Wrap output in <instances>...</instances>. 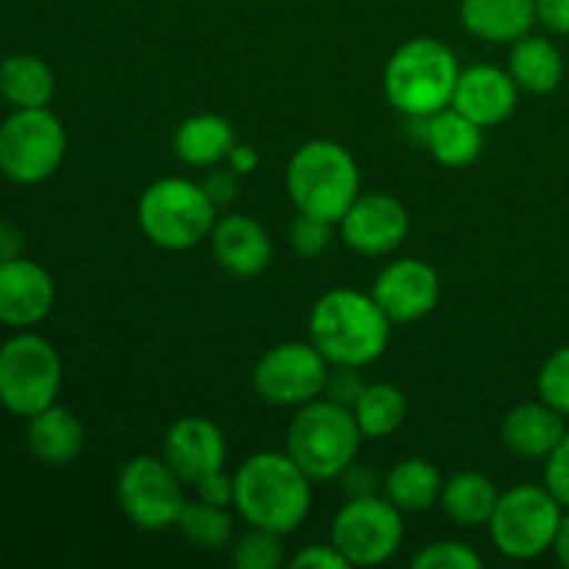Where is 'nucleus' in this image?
<instances>
[{"label":"nucleus","mask_w":569,"mask_h":569,"mask_svg":"<svg viewBox=\"0 0 569 569\" xmlns=\"http://www.w3.org/2000/svg\"><path fill=\"white\" fill-rule=\"evenodd\" d=\"M233 509L248 526L281 537L298 531L311 509V478L289 453L261 450L248 456L233 472Z\"/></svg>","instance_id":"obj_1"},{"label":"nucleus","mask_w":569,"mask_h":569,"mask_svg":"<svg viewBox=\"0 0 569 569\" xmlns=\"http://www.w3.org/2000/svg\"><path fill=\"white\" fill-rule=\"evenodd\" d=\"M392 322L372 295L331 289L309 315V339L331 367H370L387 353Z\"/></svg>","instance_id":"obj_2"},{"label":"nucleus","mask_w":569,"mask_h":569,"mask_svg":"<svg viewBox=\"0 0 569 569\" xmlns=\"http://www.w3.org/2000/svg\"><path fill=\"white\" fill-rule=\"evenodd\" d=\"M459 59L433 37L400 44L383 67V94L403 117H431L448 109L459 81Z\"/></svg>","instance_id":"obj_3"},{"label":"nucleus","mask_w":569,"mask_h":569,"mask_svg":"<svg viewBox=\"0 0 569 569\" xmlns=\"http://www.w3.org/2000/svg\"><path fill=\"white\" fill-rule=\"evenodd\" d=\"M361 439L365 433L356 422L353 409L317 398L300 406L289 422L287 453L311 478V483H326L353 465Z\"/></svg>","instance_id":"obj_4"},{"label":"nucleus","mask_w":569,"mask_h":569,"mask_svg":"<svg viewBox=\"0 0 569 569\" xmlns=\"http://www.w3.org/2000/svg\"><path fill=\"white\" fill-rule=\"evenodd\" d=\"M287 192L295 209L337 226L359 198V164L348 148L331 139L300 144L287 167Z\"/></svg>","instance_id":"obj_5"},{"label":"nucleus","mask_w":569,"mask_h":569,"mask_svg":"<svg viewBox=\"0 0 569 569\" xmlns=\"http://www.w3.org/2000/svg\"><path fill=\"white\" fill-rule=\"evenodd\" d=\"M137 220L156 248L189 250L209 239L217 222V206L206 194L203 183L159 178L139 198Z\"/></svg>","instance_id":"obj_6"},{"label":"nucleus","mask_w":569,"mask_h":569,"mask_svg":"<svg viewBox=\"0 0 569 569\" xmlns=\"http://www.w3.org/2000/svg\"><path fill=\"white\" fill-rule=\"evenodd\" d=\"M565 506L548 492V487L520 483L498 498L489 533L500 556L515 561H531L553 550Z\"/></svg>","instance_id":"obj_7"},{"label":"nucleus","mask_w":569,"mask_h":569,"mask_svg":"<svg viewBox=\"0 0 569 569\" xmlns=\"http://www.w3.org/2000/svg\"><path fill=\"white\" fill-rule=\"evenodd\" d=\"M61 359L53 345L31 331L0 345V406L17 417H33L56 403Z\"/></svg>","instance_id":"obj_8"},{"label":"nucleus","mask_w":569,"mask_h":569,"mask_svg":"<svg viewBox=\"0 0 569 569\" xmlns=\"http://www.w3.org/2000/svg\"><path fill=\"white\" fill-rule=\"evenodd\" d=\"M67 153V131L44 109H14L0 122V172L9 181L33 187L56 176Z\"/></svg>","instance_id":"obj_9"},{"label":"nucleus","mask_w":569,"mask_h":569,"mask_svg":"<svg viewBox=\"0 0 569 569\" xmlns=\"http://www.w3.org/2000/svg\"><path fill=\"white\" fill-rule=\"evenodd\" d=\"M403 511L387 498L365 495L350 498L337 511L331 526V545L350 567L387 565L403 545Z\"/></svg>","instance_id":"obj_10"},{"label":"nucleus","mask_w":569,"mask_h":569,"mask_svg":"<svg viewBox=\"0 0 569 569\" xmlns=\"http://www.w3.org/2000/svg\"><path fill=\"white\" fill-rule=\"evenodd\" d=\"M117 503L122 515L142 531H167L178 526L187 498L183 481L164 459L137 456L117 476Z\"/></svg>","instance_id":"obj_11"},{"label":"nucleus","mask_w":569,"mask_h":569,"mask_svg":"<svg viewBox=\"0 0 569 569\" xmlns=\"http://www.w3.org/2000/svg\"><path fill=\"white\" fill-rule=\"evenodd\" d=\"M326 356L309 342H281L267 350L253 367V389L272 406H306L326 395Z\"/></svg>","instance_id":"obj_12"},{"label":"nucleus","mask_w":569,"mask_h":569,"mask_svg":"<svg viewBox=\"0 0 569 569\" xmlns=\"http://www.w3.org/2000/svg\"><path fill=\"white\" fill-rule=\"evenodd\" d=\"M342 242L361 256H389L409 237V211L395 194L367 192L337 222Z\"/></svg>","instance_id":"obj_13"},{"label":"nucleus","mask_w":569,"mask_h":569,"mask_svg":"<svg viewBox=\"0 0 569 569\" xmlns=\"http://www.w3.org/2000/svg\"><path fill=\"white\" fill-rule=\"evenodd\" d=\"M372 298L392 326H406L431 315L442 295L439 272L422 259H395L378 272Z\"/></svg>","instance_id":"obj_14"},{"label":"nucleus","mask_w":569,"mask_h":569,"mask_svg":"<svg viewBox=\"0 0 569 569\" xmlns=\"http://www.w3.org/2000/svg\"><path fill=\"white\" fill-rule=\"evenodd\" d=\"M226 456V437H222L220 426L211 422L209 417L187 415L167 428L161 459L189 487H198L206 476L222 470Z\"/></svg>","instance_id":"obj_15"},{"label":"nucleus","mask_w":569,"mask_h":569,"mask_svg":"<svg viewBox=\"0 0 569 569\" xmlns=\"http://www.w3.org/2000/svg\"><path fill=\"white\" fill-rule=\"evenodd\" d=\"M56 303V283L42 264L31 259L0 261V322L17 331L39 326Z\"/></svg>","instance_id":"obj_16"},{"label":"nucleus","mask_w":569,"mask_h":569,"mask_svg":"<svg viewBox=\"0 0 569 569\" xmlns=\"http://www.w3.org/2000/svg\"><path fill=\"white\" fill-rule=\"evenodd\" d=\"M517 100H520V87L509 70L476 64L459 72L450 106L481 128H495L515 114Z\"/></svg>","instance_id":"obj_17"},{"label":"nucleus","mask_w":569,"mask_h":569,"mask_svg":"<svg viewBox=\"0 0 569 569\" xmlns=\"http://www.w3.org/2000/svg\"><path fill=\"white\" fill-rule=\"evenodd\" d=\"M217 264L233 278H256L270 267L272 239L259 220L248 214L217 217L209 233Z\"/></svg>","instance_id":"obj_18"},{"label":"nucleus","mask_w":569,"mask_h":569,"mask_svg":"<svg viewBox=\"0 0 569 569\" xmlns=\"http://www.w3.org/2000/svg\"><path fill=\"white\" fill-rule=\"evenodd\" d=\"M569 426L567 417L550 403L539 400V403H522L515 406L509 415L503 417L500 426V439L506 448L515 456L528 461L548 459L556 450V445L567 437Z\"/></svg>","instance_id":"obj_19"},{"label":"nucleus","mask_w":569,"mask_h":569,"mask_svg":"<svg viewBox=\"0 0 569 569\" xmlns=\"http://www.w3.org/2000/svg\"><path fill=\"white\" fill-rule=\"evenodd\" d=\"M459 17L481 42L511 44L537 26V0H461Z\"/></svg>","instance_id":"obj_20"},{"label":"nucleus","mask_w":569,"mask_h":569,"mask_svg":"<svg viewBox=\"0 0 569 569\" xmlns=\"http://www.w3.org/2000/svg\"><path fill=\"white\" fill-rule=\"evenodd\" d=\"M83 426L64 406H48L28 417V448L42 465L67 467L81 456Z\"/></svg>","instance_id":"obj_21"},{"label":"nucleus","mask_w":569,"mask_h":569,"mask_svg":"<svg viewBox=\"0 0 569 569\" xmlns=\"http://www.w3.org/2000/svg\"><path fill=\"white\" fill-rule=\"evenodd\" d=\"M483 131L478 122L456 111L453 106L428 117L426 148L433 159L450 170H465L476 164L483 153Z\"/></svg>","instance_id":"obj_22"},{"label":"nucleus","mask_w":569,"mask_h":569,"mask_svg":"<svg viewBox=\"0 0 569 569\" xmlns=\"http://www.w3.org/2000/svg\"><path fill=\"white\" fill-rule=\"evenodd\" d=\"M237 144L233 126L220 114H192L176 128L172 150L189 167H217Z\"/></svg>","instance_id":"obj_23"},{"label":"nucleus","mask_w":569,"mask_h":569,"mask_svg":"<svg viewBox=\"0 0 569 569\" xmlns=\"http://www.w3.org/2000/svg\"><path fill=\"white\" fill-rule=\"evenodd\" d=\"M509 72L517 87L526 92L550 94L559 89L561 78H565V59L548 37L526 33L522 39L511 42Z\"/></svg>","instance_id":"obj_24"},{"label":"nucleus","mask_w":569,"mask_h":569,"mask_svg":"<svg viewBox=\"0 0 569 569\" xmlns=\"http://www.w3.org/2000/svg\"><path fill=\"white\" fill-rule=\"evenodd\" d=\"M498 498L500 492L483 472L465 470L456 472L442 483L439 506H442L445 517L456 526L478 528L489 526V517L498 506Z\"/></svg>","instance_id":"obj_25"},{"label":"nucleus","mask_w":569,"mask_h":569,"mask_svg":"<svg viewBox=\"0 0 569 569\" xmlns=\"http://www.w3.org/2000/svg\"><path fill=\"white\" fill-rule=\"evenodd\" d=\"M56 94L53 70L33 53L0 61V98L11 109H44Z\"/></svg>","instance_id":"obj_26"},{"label":"nucleus","mask_w":569,"mask_h":569,"mask_svg":"<svg viewBox=\"0 0 569 569\" xmlns=\"http://www.w3.org/2000/svg\"><path fill=\"white\" fill-rule=\"evenodd\" d=\"M442 476H439L437 465L420 456H409V459L398 461L392 470L383 478V492L392 506L400 511H428L439 506V495H442Z\"/></svg>","instance_id":"obj_27"},{"label":"nucleus","mask_w":569,"mask_h":569,"mask_svg":"<svg viewBox=\"0 0 569 569\" xmlns=\"http://www.w3.org/2000/svg\"><path fill=\"white\" fill-rule=\"evenodd\" d=\"M406 411H409V403H406L403 392L395 383L383 381L367 383L365 392L353 406V417L365 439L392 437L403 426Z\"/></svg>","instance_id":"obj_28"},{"label":"nucleus","mask_w":569,"mask_h":569,"mask_svg":"<svg viewBox=\"0 0 569 569\" xmlns=\"http://www.w3.org/2000/svg\"><path fill=\"white\" fill-rule=\"evenodd\" d=\"M178 528H181V533L189 542L203 550L228 548L233 539V520L228 509L211 506L200 498L187 500L181 517H178Z\"/></svg>","instance_id":"obj_29"},{"label":"nucleus","mask_w":569,"mask_h":569,"mask_svg":"<svg viewBox=\"0 0 569 569\" xmlns=\"http://www.w3.org/2000/svg\"><path fill=\"white\" fill-rule=\"evenodd\" d=\"M231 559L239 569H278L287 561L281 533L250 526L248 531L233 542Z\"/></svg>","instance_id":"obj_30"},{"label":"nucleus","mask_w":569,"mask_h":569,"mask_svg":"<svg viewBox=\"0 0 569 569\" xmlns=\"http://www.w3.org/2000/svg\"><path fill=\"white\" fill-rule=\"evenodd\" d=\"M411 567L417 569H478L481 556L465 542L456 539H439V542L426 545L420 553L411 559Z\"/></svg>","instance_id":"obj_31"},{"label":"nucleus","mask_w":569,"mask_h":569,"mask_svg":"<svg viewBox=\"0 0 569 569\" xmlns=\"http://www.w3.org/2000/svg\"><path fill=\"white\" fill-rule=\"evenodd\" d=\"M539 398L569 417V345L556 350L539 370Z\"/></svg>","instance_id":"obj_32"},{"label":"nucleus","mask_w":569,"mask_h":569,"mask_svg":"<svg viewBox=\"0 0 569 569\" xmlns=\"http://www.w3.org/2000/svg\"><path fill=\"white\" fill-rule=\"evenodd\" d=\"M331 237L333 222L315 214H303V211H298V217L289 226V242H292L295 253L303 256V259H317V256L326 253Z\"/></svg>","instance_id":"obj_33"},{"label":"nucleus","mask_w":569,"mask_h":569,"mask_svg":"<svg viewBox=\"0 0 569 569\" xmlns=\"http://www.w3.org/2000/svg\"><path fill=\"white\" fill-rule=\"evenodd\" d=\"M545 487L565 509H569V431L556 445L553 453L545 459Z\"/></svg>","instance_id":"obj_34"},{"label":"nucleus","mask_w":569,"mask_h":569,"mask_svg":"<svg viewBox=\"0 0 569 569\" xmlns=\"http://www.w3.org/2000/svg\"><path fill=\"white\" fill-rule=\"evenodd\" d=\"M367 383L361 381L359 367H333L328 372V383H326V398L333 400V403H342L348 409H353L356 400L361 398Z\"/></svg>","instance_id":"obj_35"},{"label":"nucleus","mask_w":569,"mask_h":569,"mask_svg":"<svg viewBox=\"0 0 569 569\" xmlns=\"http://www.w3.org/2000/svg\"><path fill=\"white\" fill-rule=\"evenodd\" d=\"M295 569H348V559L333 545H309L289 559Z\"/></svg>","instance_id":"obj_36"},{"label":"nucleus","mask_w":569,"mask_h":569,"mask_svg":"<svg viewBox=\"0 0 569 569\" xmlns=\"http://www.w3.org/2000/svg\"><path fill=\"white\" fill-rule=\"evenodd\" d=\"M194 489H198L200 500H206L211 506H222V509L233 506V495H237L233 476H226V470H217L211 476H206Z\"/></svg>","instance_id":"obj_37"},{"label":"nucleus","mask_w":569,"mask_h":569,"mask_svg":"<svg viewBox=\"0 0 569 569\" xmlns=\"http://www.w3.org/2000/svg\"><path fill=\"white\" fill-rule=\"evenodd\" d=\"M537 22L556 37H569V0H537Z\"/></svg>","instance_id":"obj_38"},{"label":"nucleus","mask_w":569,"mask_h":569,"mask_svg":"<svg viewBox=\"0 0 569 569\" xmlns=\"http://www.w3.org/2000/svg\"><path fill=\"white\" fill-rule=\"evenodd\" d=\"M339 478H342V487H345V492L350 495V498H365V495H376L378 476L372 470H367V467H359L356 461Z\"/></svg>","instance_id":"obj_39"},{"label":"nucleus","mask_w":569,"mask_h":569,"mask_svg":"<svg viewBox=\"0 0 569 569\" xmlns=\"http://www.w3.org/2000/svg\"><path fill=\"white\" fill-rule=\"evenodd\" d=\"M206 194L214 200V206L231 203L233 194H237V172L233 170H214L209 172V178L203 181Z\"/></svg>","instance_id":"obj_40"},{"label":"nucleus","mask_w":569,"mask_h":569,"mask_svg":"<svg viewBox=\"0 0 569 569\" xmlns=\"http://www.w3.org/2000/svg\"><path fill=\"white\" fill-rule=\"evenodd\" d=\"M228 167H231L237 176H250V172L259 167V150L253 148V144H242L237 142L233 144V150L228 153Z\"/></svg>","instance_id":"obj_41"},{"label":"nucleus","mask_w":569,"mask_h":569,"mask_svg":"<svg viewBox=\"0 0 569 569\" xmlns=\"http://www.w3.org/2000/svg\"><path fill=\"white\" fill-rule=\"evenodd\" d=\"M22 256V237L14 226L9 222H0V261L17 259Z\"/></svg>","instance_id":"obj_42"},{"label":"nucleus","mask_w":569,"mask_h":569,"mask_svg":"<svg viewBox=\"0 0 569 569\" xmlns=\"http://www.w3.org/2000/svg\"><path fill=\"white\" fill-rule=\"evenodd\" d=\"M553 553L556 559H559V565L569 569V509H565V515H561V526H559V533H556Z\"/></svg>","instance_id":"obj_43"}]
</instances>
